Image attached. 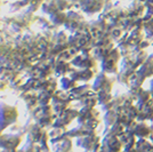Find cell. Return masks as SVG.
<instances>
[{
  "mask_svg": "<svg viewBox=\"0 0 153 152\" xmlns=\"http://www.w3.org/2000/svg\"><path fill=\"white\" fill-rule=\"evenodd\" d=\"M120 55H121V51H119L118 48H115V49L111 51L108 56L103 60V71L108 72V73H117L118 72V63H119V60H120Z\"/></svg>",
  "mask_w": 153,
  "mask_h": 152,
  "instance_id": "obj_1",
  "label": "cell"
},
{
  "mask_svg": "<svg viewBox=\"0 0 153 152\" xmlns=\"http://www.w3.org/2000/svg\"><path fill=\"white\" fill-rule=\"evenodd\" d=\"M113 86V80H111L104 75H100L96 79V83L94 85V88H98V94L100 93H111V89Z\"/></svg>",
  "mask_w": 153,
  "mask_h": 152,
  "instance_id": "obj_2",
  "label": "cell"
},
{
  "mask_svg": "<svg viewBox=\"0 0 153 152\" xmlns=\"http://www.w3.org/2000/svg\"><path fill=\"white\" fill-rule=\"evenodd\" d=\"M150 93L153 96V79L151 80V83H150Z\"/></svg>",
  "mask_w": 153,
  "mask_h": 152,
  "instance_id": "obj_3",
  "label": "cell"
}]
</instances>
